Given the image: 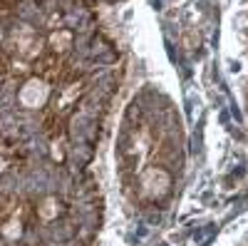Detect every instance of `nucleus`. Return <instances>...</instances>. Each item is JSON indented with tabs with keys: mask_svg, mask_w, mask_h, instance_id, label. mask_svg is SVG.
<instances>
[{
	"mask_svg": "<svg viewBox=\"0 0 248 246\" xmlns=\"http://www.w3.org/2000/svg\"><path fill=\"white\" fill-rule=\"evenodd\" d=\"M13 3H17V0H0V10H5V8H10Z\"/></svg>",
	"mask_w": 248,
	"mask_h": 246,
	"instance_id": "3",
	"label": "nucleus"
},
{
	"mask_svg": "<svg viewBox=\"0 0 248 246\" xmlns=\"http://www.w3.org/2000/svg\"><path fill=\"white\" fill-rule=\"evenodd\" d=\"M77 179L35 157L0 174V246H70L82 229Z\"/></svg>",
	"mask_w": 248,
	"mask_h": 246,
	"instance_id": "2",
	"label": "nucleus"
},
{
	"mask_svg": "<svg viewBox=\"0 0 248 246\" xmlns=\"http://www.w3.org/2000/svg\"><path fill=\"white\" fill-rule=\"evenodd\" d=\"M72 0H17L0 10V142L57 149L77 134L90 65Z\"/></svg>",
	"mask_w": 248,
	"mask_h": 246,
	"instance_id": "1",
	"label": "nucleus"
}]
</instances>
